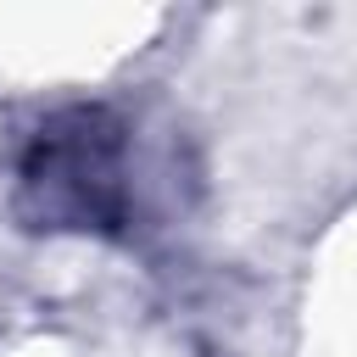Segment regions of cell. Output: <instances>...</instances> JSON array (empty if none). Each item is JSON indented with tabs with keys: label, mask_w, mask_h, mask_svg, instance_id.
<instances>
[{
	"label": "cell",
	"mask_w": 357,
	"mask_h": 357,
	"mask_svg": "<svg viewBox=\"0 0 357 357\" xmlns=\"http://www.w3.org/2000/svg\"><path fill=\"white\" fill-rule=\"evenodd\" d=\"M17 218L39 234H123L134 223L128 123L112 106L50 112L17 162Z\"/></svg>",
	"instance_id": "6da1fadb"
}]
</instances>
